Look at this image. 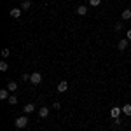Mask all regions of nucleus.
<instances>
[{
	"mask_svg": "<svg viewBox=\"0 0 131 131\" xmlns=\"http://www.w3.org/2000/svg\"><path fill=\"white\" fill-rule=\"evenodd\" d=\"M30 82L33 84V86H39V84L42 82V75L39 73V72H33V73H31V77H30Z\"/></svg>",
	"mask_w": 131,
	"mask_h": 131,
	"instance_id": "1",
	"label": "nucleus"
},
{
	"mask_svg": "<svg viewBox=\"0 0 131 131\" xmlns=\"http://www.w3.org/2000/svg\"><path fill=\"white\" fill-rule=\"evenodd\" d=\"M14 124H16V128H19V129H21V128H26V124H28V119H26V115H21V117H18Z\"/></svg>",
	"mask_w": 131,
	"mask_h": 131,
	"instance_id": "2",
	"label": "nucleus"
},
{
	"mask_svg": "<svg viewBox=\"0 0 131 131\" xmlns=\"http://www.w3.org/2000/svg\"><path fill=\"white\" fill-rule=\"evenodd\" d=\"M121 112H122L121 107H112V108H110V117H112V119H117V117L121 115Z\"/></svg>",
	"mask_w": 131,
	"mask_h": 131,
	"instance_id": "3",
	"label": "nucleus"
},
{
	"mask_svg": "<svg viewBox=\"0 0 131 131\" xmlns=\"http://www.w3.org/2000/svg\"><path fill=\"white\" fill-rule=\"evenodd\" d=\"M67 89H68V82H67V81H61L60 84H58V91H60V93H65Z\"/></svg>",
	"mask_w": 131,
	"mask_h": 131,
	"instance_id": "4",
	"label": "nucleus"
},
{
	"mask_svg": "<svg viewBox=\"0 0 131 131\" xmlns=\"http://www.w3.org/2000/svg\"><path fill=\"white\" fill-rule=\"evenodd\" d=\"M21 12H23V10H21V9H18V7L10 9V18H16V19H18V18L21 16Z\"/></svg>",
	"mask_w": 131,
	"mask_h": 131,
	"instance_id": "5",
	"label": "nucleus"
},
{
	"mask_svg": "<svg viewBox=\"0 0 131 131\" xmlns=\"http://www.w3.org/2000/svg\"><path fill=\"white\" fill-rule=\"evenodd\" d=\"M39 115H40V117H47V115H49V108H47V107H40V108H39Z\"/></svg>",
	"mask_w": 131,
	"mask_h": 131,
	"instance_id": "6",
	"label": "nucleus"
},
{
	"mask_svg": "<svg viewBox=\"0 0 131 131\" xmlns=\"http://www.w3.org/2000/svg\"><path fill=\"white\" fill-rule=\"evenodd\" d=\"M9 93H10V91L7 89V88H5V89H2V91H0V100H7V98L10 96Z\"/></svg>",
	"mask_w": 131,
	"mask_h": 131,
	"instance_id": "7",
	"label": "nucleus"
},
{
	"mask_svg": "<svg viewBox=\"0 0 131 131\" xmlns=\"http://www.w3.org/2000/svg\"><path fill=\"white\" fill-rule=\"evenodd\" d=\"M30 7H31V2H30V0H23V4H21L19 9H21V10H28Z\"/></svg>",
	"mask_w": 131,
	"mask_h": 131,
	"instance_id": "8",
	"label": "nucleus"
},
{
	"mask_svg": "<svg viewBox=\"0 0 131 131\" xmlns=\"http://www.w3.org/2000/svg\"><path fill=\"white\" fill-rule=\"evenodd\" d=\"M33 110H35V105L33 103H26L25 105V114H31Z\"/></svg>",
	"mask_w": 131,
	"mask_h": 131,
	"instance_id": "9",
	"label": "nucleus"
},
{
	"mask_svg": "<svg viewBox=\"0 0 131 131\" xmlns=\"http://www.w3.org/2000/svg\"><path fill=\"white\" fill-rule=\"evenodd\" d=\"M7 89H9L10 93H14V91L18 89V84H16L14 81H9V84H7Z\"/></svg>",
	"mask_w": 131,
	"mask_h": 131,
	"instance_id": "10",
	"label": "nucleus"
},
{
	"mask_svg": "<svg viewBox=\"0 0 131 131\" xmlns=\"http://www.w3.org/2000/svg\"><path fill=\"white\" fill-rule=\"evenodd\" d=\"M122 19H124V21L131 19V9H126V10H122Z\"/></svg>",
	"mask_w": 131,
	"mask_h": 131,
	"instance_id": "11",
	"label": "nucleus"
},
{
	"mask_svg": "<svg viewBox=\"0 0 131 131\" xmlns=\"http://www.w3.org/2000/svg\"><path fill=\"white\" fill-rule=\"evenodd\" d=\"M122 114H124V115H131V105L129 103H126V105L122 107Z\"/></svg>",
	"mask_w": 131,
	"mask_h": 131,
	"instance_id": "12",
	"label": "nucleus"
},
{
	"mask_svg": "<svg viewBox=\"0 0 131 131\" xmlns=\"http://www.w3.org/2000/svg\"><path fill=\"white\" fill-rule=\"evenodd\" d=\"M86 12H88V7H86V5H79V9H77V14H79V16H84Z\"/></svg>",
	"mask_w": 131,
	"mask_h": 131,
	"instance_id": "13",
	"label": "nucleus"
},
{
	"mask_svg": "<svg viewBox=\"0 0 131 131\" xmlns=\"http://www.w3.org/2000/svg\"><path fill=\"white\" fill-rule=\"evenodd\" d=\"M126 47H128V39H122V40L119 42V49H121V51H124Z\"/></svg>",
	"mask_w": 131,
	"mask_h": 131,
	"instance_id": "14",
	"label": "nucleus"
},
{
	"mask_svg": "<svg viewBox=\"0 0 131 131\" xmlns=\"http://www.w3.org/2000/svg\"><path fill=\"white\" fill-rule=\"evenodd\" d=\"M7 68H9V65H7V61H5V60H2V61H0V70H2V72H5Z\"/></svg>",
	"mask_w": 131,
	"mask_h": 131,
	"instance_id": "15",
	"label": "nucleus"
},
{
	"mask_svg": "<svg viewBox=\"0 0 131 131\" xmlns=\"http://www.w3.org/2000/svg\"><path fill=\"white\" fill-rule=\"evenodd\" d=\"M7 101H9L10 105H16V103H18V98H16V96H14V94H10L9 98H7Z\"/></svg>",
	"mask_w": 131,
	"mask_h": 131,
	"instance_id": "16",
	"label": "nucleus"
},
{
	"mask_svg": "<svg viewBox=\"0 0 131 131\" xmlns=\"http://www.w3.org/2000/svg\"><path fill=\"white\" fill-rule=\"evenodd\" d=\"M9 54H10L9 49H2V58H4V60H5V58H9Z\"/></svg>",
	"mask_w": 131,
	"mask_h": 131,
	"instance_id": "17",
	"label": "nucleus"
},
{
	"mask_svg": "<svg viewBox=\"0 0 131 131\" xmlns=\"http://www.w3.org/2000/svg\"><path fill=\"white\" fill-rule=\"evenodd\" d=\"M100 2H101V0H89V5H93V7H98V5H100Z\"/></svg>",
	"mask_w": 131,
	"mask_h": 131,
	"instance_id": "18",
	"label": "nucleus"
},
{
	"mask_svg": "<svg viewBox=\"0 0 131 131\" xmlns=\"http://www.w3.org/2000/svg\"><path fill=\"white\" fill-rule=\"evenodd\" d=\"M30 73H23V77H21V79H23V81H30Z\"/></svg>",
	"mask_w": 131,
	"mask_h": 131,
	"instance_id": "19",
	"label": "nucleus"
},
{
	"mask_svg": "<svg viewBox=\"0 0 131 131\" xmlns=\"http://www.w3.org/2000/svg\"><path fill=\"white\" fill-rule=\"evenodd\" d=\"M114 28H115L117 31H119V30H122V23H115V26H114Z\"/></svg>",
	"mask_w": 131,
	"mask_h": 131,
	"instance_id": "20",
	"label": "nucleus"
},
{
	"mask_svg": "<svg viewBox=\"0 0 131 131\" xmlns=\"http://www.w3.org/2000/svg\"><path fill=\"white\" fill-rule=\"evenodd\" d=\"M126 39H128V40H131V30H128V33H126Z\"/></svg>",
	"mask_w": 131,
	"mask_h": 131,
	"instance_id": "21",
	"label": "nucleus"
}]
</instances>
